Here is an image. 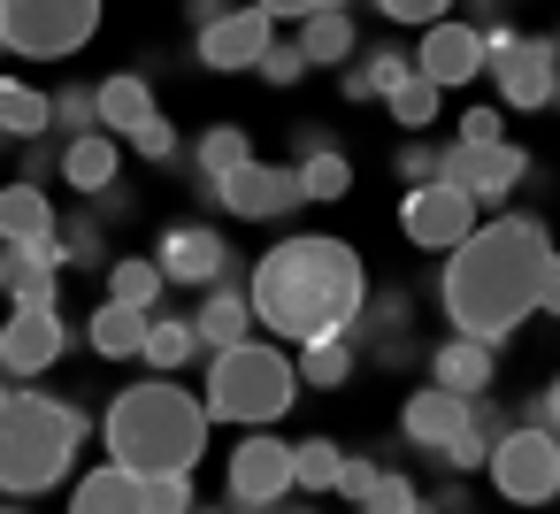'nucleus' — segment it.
<instances>
[{
	"mask_svg": "<svg viewBox=\"0 0 560 514\" xmlns=\"http://www.w3.org/2000/svg\"><path fill=\"white\" fill-rule=\"evenodd\" d=\"M552 238L537 215H499V223H476L453 254H445V277H438V300H445V323L460 338H514L529 315H537V269H545Z\"/></svg>",
	"mask_w": 560,
	"mask_h": 514,
	"instance_id": "1",
	"label": "nucleus"
},
{
	"mask_svg": "<svg viewBox=\"0 0 560 514\" xmlns=\"http://www.w3.org/2000/svg\"><path fill=\"white\" fill-rule=\"evenodd\" d=\"M369 300V269L346 238H284L254 261L246 307L277 338H338Z\"/></svg>",
	"mask_w": 560,
	"mask_h": 514,
	"instance_id": "2",
	"label": "nucleus"
},
{
	"mask_svg": "<svg viewBox=\"0 0 560 514\" xmlns=\"http://www.w3.org/2000/svg\"><path fill=\"white\" fill-rule=\"evenodd\" d=\"M101 437H108L116 468H131V476L200 468V453H208V407H200L185 384L154 376V384H131V392H116V399H108Z\"/></svg>",
	"mask_w": 560,
	"mask_h": 514,
	"instance_id": "3",
	"label": "nucleus"
},
{
	"mask_svg": "<svg viewBox=\"0 0 560 514\" xmlns=\"http://www.w3.org/2000/svg\"><path fill=\"white\" fill-rule=\"evenodd\" d=\"M85 430H93L85 407H70L55 392H9L0 399V491H16V499L55 491L70 476Z\"/></svg>",
	"mask_w": 560,
	"mask_h": 514,
	"instance_id": "4",
	"label": "nucleus"
},
{
	"mask_svg": "<svg viewBox=\"0 0 560 514\" xmlns=\"http://www.w3.org/2000/svg\"><path fill=\"white\" fill-rule=\"evenodd\" d=\"M300 399V376H292V353L261 346V338H238L223 353H208V422H246V430H269L284 422Z\"/></svg>",
	"mask_w": 560,
	"mask_h": 514,
	"instance_id": "5",
	"label": "nucleus"
},
{
	"mask_svg": "<svg viewBox=\"0 0 560 514\" xmlns=\"http://www.w3.org/2000/svg\"><path fill=\"white\" fill-rule=\"evenodd\" d=\"M101 32V0H0V47L32 55V62H62Z\"/></svg>",
	"mask_w": 560,
	"mask_h": 514,
	"instance_id": "6",
	"label": "nucleus"
},
{
	"mask_svg": "<svg viewBox=\"0 0 560 514\" xmlns=\"http://www.w3.org/2000/svg\"><path fill=\"white\" fill-rule=\"evenodd\" d=\"M483 468H491V491L514 499V506H545V499H560V445H552L545 422L499 430L491 453H483Z\"/></svg>",
	"mask_w": 560,
	"mask_h": 514,
	"instance_id": "7",
	"label": "nucleus"
},
{
	"mask_svg": "<svg viewBox=\"0 0 560 514\" xmlns=\"http://www.w3.org/2000/svg\"><path fill=\"white\" fill-rule=\"evenodd\" d=\"M292 499V445H277L269 430L238 437L231 445V468H223V506L231 514H269Z\"/></svg>",
	"mask_w": 560,
	"mask_h": 514,
	"instance_id": "8",
	"label": "nucleus"
},
{
	"mask_svg": "<svg viewBox=\"0 0 560 514\" xmlns=\"http://www.w3.org/2000/svg\"><path fill=\"white\" fill-rule=\"evenodd\" d=\"M529 177V154L514 139H491V147H445L438 154V185L468 192L476 208H506V192Z\"/></svg>",
	"mask_w": 560,
	"mask_h": 514,
	"instance_id": "9",
	"label": "nucleus"
},
{
	"mask_svg": "<svg viewBox=\"0 0 560 514\" xmlns=\"http://www.w3.org/2000/svg\"><path fill=\"white\" fill-rule=\"evenodd\" d=\"M208 192H215L231 215H246V223H277V215L307 208V200H300V177H292V162H261V154H246L238 170H223Z\"/></svg>",
	"mask_w": 560,
	"mask_h": 514,
	"instance_id": "10",
	"label": "nucleus"
},
{
	"mask_svg": "<svg viewBox=\"0 0 560 514\" xmlns=\"http://www.w3.org/2000/svg\"><path fill=\"white\" fill-rule=\"evenodd\" d=\"M399 231L422 246V254H453L468 231H476V200L453 192V185H407V208H399Z\"/></svg>",
	"mask_w": 560,
	"mask_h": 514,
	"instance_id": "11",
	"label": "nucleus"
},
{
	"mask_svg": "<svg viewBox=\"0 0 560 514\" xmlns=\"http://www.w3.org/2000/svg\"><path fill=\"white\" fill-rule=\"evenodd\" d=\"M154 269H162V284H192V292L200 284H223L231 277V238L208 231V223H170Z\"/></svg>",
	"mask_w": 560,
	"mask_h": 514,
	"instance_id": "12",
	"label": "nucleus"
},
{
	"mask_svg": "<svg viewBox=\"0 0 560 514\" xmlns=\"http://www.w3.org/2000/svg\"><path fill=\"white\" fill-rule=\"evenodd\" d=\"M476 70H483V32H476V24H453V16L422 24V47H415V78H430L438 93H453V85H468Z\"/></svg>",
	"mask_w": 560,
	"mask_h": 514,
	"instance_id": "13",
	"label": "nucleus"
},
{
	"mask_svg": "<svg viewBox=\"0 0 560 514\" xmlns=\"http://www.w3.org/2000/svg\"><path fill=\"white\" fill-rule=\"evenodd\" d=\"M70 346V323L55 307H16L9 323H0V369H16V376H47Z\"/></svg>",
	"mask_w": 560,
	"mask_h": 514,
	"instance_id": "14",
	"label": "nucleus"
},
{
	"mask_svg": "<svg viewBox=\"0 0 560 514\" xmlns=\"http://www.w3.org/2000/svg\"><path fill=\"white\" fill-rule=\"evenodd\" d=\"M269 24H277V16H261V9H223V16L200 32V62H208V70H254L261 47L277 39Z\"/></svg>",
	"mask_w": 560,
	"mask_h": 514,
	"instance_id": "15",
	"label": "nucleus"
},
{
	"mask_svg": "<svg viewBox=\"0 0 560 514\" xmlns=\"http://www.w3.org/2000/svg\"><path fill=\"white\" fill-rule=\"evenodd\" d=\"M399 430H407V445H422V453H445V445L468 430V399H460V392H438V384H422V392L399 407Z\"/></svg>",
	"mask_w": 560,
	"mask_h": 514,
	"instance_id": "16",
	"label": "nucleus"
},
{
	"mask_svg": "<svg viewBox=\"0 0 560 514\" xmlns=\"http://www.w3.org/2000/svg\"><path fill=\"white\" fill-rule=\"evenodd\" d=\"M192 323V338H200V353H223V346H238V338H254V307H246V292L223 277V284H208V300L185 315Z\"/></svg>",
	"mask_w": 560,
	"mask_h": 514,
	"instance_id": "17",
	"label": "nucleus"
},
{
	"mask_svg": "<svg viewBox=\"0 0 560 514\" xmlns=\"http://www.w3.org/2000/svg\"><path fill=\"white\" fill-rule=\"evenodd\" d=\"M430 384L438 392H460V399H476V392H491V346L483 338H438L430 346Z\"/></svg>",
	"mask_w": 560,
	"mask_h": 514,
	"instance_id": "18",
	"label": "nucleus"
},
{
	"mask_svg": "<svg viewBox=\"0 0 560 514\" xmlns=\"http://www.w3.org/2000/svg\"><path fill=\"white\" fill-rule=\"evenodd\" d=\"M147 116H154V85H147L139 70H116V78L93 85V124H101L108 139H124V131L147 124Z\"/></svg>",
	"mask_w": 560,
	"mask_h": 514,
	"instance_id": "19",
	"label": "nucleus"
},
{
	"mask_svg": "<svg viewBox=\"0 0 560 514\" xmlns=\"http://www.w3.org/2000/svg\"><path fill=\"white\" fill-rule=\"evenodd\" d=\"M55 170H62V185H78V192L93 200V192H108V185H116L124 154H116V139H108V131H78V139L55 154Z\"/></svg>",
	"mask_w": 560,
	"mask_h": 514,
	"instance_id": "20",
	"label": "nucleus"
},
{
	"mask_svg": "<svg viewBox=\"0 0 560 514\" xmlns=\"http://www.w3.org/2000/svg\"><path fill=\"white\" fill-rule=\"evenodd\" d=\"M55 238V200L39 185H0V254Z\"/></svg>",
	"mask_w": 560,
	"mask_h": 514,
	"instance_id": "21",
	"label": "nucleus"
},
{
	"mask_svg": "<svg viewBox=\"0 0 560 514\" xmlns=\"http://www.w3.org/2000/svg\"><path fill=\"white\" fill-rule=\"evenodd\" d=\"M292 47L307 55V70H338V62H353L361 32H353V16H346V9H307V16H300V39H292Z\"/></svg>",
	"mask_w": 560,
	"mask_h": 514,
	"instance_id": "22",
	"label": "nucleus"
},
{
	"mask_svg": "<svg viewBox=\"0 0 560 514\" xmlns=\"http://www.w3.org/2000/svg\"><path fill=\"white\" fill-rule=\"evenodd\" d=\"M292 177H300V200H346L353 192V162L330 139H307L300 162H292Z\"/></svg>",
	"mask_w": 560,
	"mask_h": 514,
	"instance_id": "23",
	"label": "nucleus"
},
{
	"mask_svg": "<svg viewBox=\"0 0 560 514\" xmlns=\"http://www.w3.org/2000/svg\"><path fill=\"white\" fill-rule=\"evenodd\" d=\"M292 376L315 384V392H346V384H353V330H338V338H300Z\"/></svg>",
	"mask_w": 560,
	"mask_h": 514,
	"instance_id": "24",
	"label": "nucleus"
},
{
	"mask_svg": "<svg viewBox=\"0 0 560 514\" xmlns=\"http://www.w3.org/2000/svg\"><path fill=\"white\" fill-rule=\"evenodd\" d=\"M70 514H147L139 506V476L131 468H93V476H78V491H70Z\"/></svg>",
	"mask_w": 560,
	"mask_h": 514,
	"instance_id": "25",
	"label": "nucleus"
},
{
	"mask_svg": "<svg viewBox=\"0 0 560 514\" xmlns=\"http://www.w3.org/2000/svg\"><path fill=\"white\" fill-rule=\"evenodd\" d=\"M139 330H147V307H124V300H108V307H93V323H85V346H93L101 361H139Z\"/></svg>",
	"mask_w": 560,
	"mask_h": 514,
	"instance_id": "26",
	"label": "nucleus"
},
{
	"mask_svg": "<svg viewBox=\"0 0 560 514\" xmlns=\"http://www.w3.org/2000/svg\"><path fill=\"white\" fill-rule=\"evenodd\" d=\"M415 78V55H399V47H376V55H361V62H346V101H384L392 85H407Z\"/></svg>",
	"mask_w": 560,
	"mask_h": 514,
	"instance_id": "27",
	"label": "nucleus"
},
{
	"mask_svg": "<svg viewBox=\"0 0 560 514\" xmlns=\"http://www.w3.org/2000/svg\"><path fill=\"white\" fill-rule=\"evenodd\" d=\"M192 353H200V338H192V323L185 315H147V330H139V361L147 369H192Z\"/></svg>",
	"mask_w": 560,
	"mask_h": 514,
	"instance_id": "28",
	"label": "nucleus"
},
{
	"mask_svg": "<svg viewBox=\"0 0 560 514\" xmlns=\"http://www.w3.org/2000/svg\"><path fill=\"white\" fill-rule=\"evenodd\" d=\"M55 116H47V93L39 85H16V78H0V139H47Z\"/></svg>",
	"mask_w": 560,
	"mask_h": 514,
	"instance_id": "29",
	"label": "nucleus"
},
{
	"mask_svg": "<svg viewBox=\"0 0 560 514\" xmlns=\"http://www.w3.org/2000/svg\"><path fill=\"white\" fill-rule=\"evenodd\" d=\"M246 154H254V139H246L238 124H215V131H200V147H192V177H200V185H215V177H223V170H238Z\"/></svg>",
	"mask_w": 560,
	"mask_h": 514,
	"instance_id": "30",
	"label": "nucleus"
},
{
	"mask_svg": "<svg viewBox=\"0 0 560 514\" xmlns=\"http://www.w3.org/2000/svg\"><path fill=\"white\" fill-rule=\"evenodd\" d=\"M55 246H62V269H101V261H108V231H101V215H70V223H55Z\"/></svg>",
	"mask_w": 560,
	"mask_h": 514,
	"instance_id": "31",
	"label": "nucleus"
},
{
	"mask_svg": "<svg viewBox=\"0 0 560 514\" xmlns=\"http://www.w3.org/2000/svg\"><path fill=\"white\" fill-rule=\"evenodd\" d=\"M108 300H124V307H147V315H154V300H162V269H154V261H139V254L108 261Z\"/></svg>",
	"mask_w": 560,
	"mask_h": 514,
	"instance_id": "32",
	"label": "nucleus"
},
{
	"mask_svg": "<svg viewBox=\"0 0 560 514\" xmlns=\"http://www.w3.org/2000/svg\"><path fill=\"white\" fill-rule=\"evenodd\" d=\"M338 460H346V453H338L330 437H300V445H292V491H330V483H338Z\"/></svg>",
	"mask_w": 560,
	"mask_h": 514,
	"instance_id": "33",
	"label": "nucleus"
},
{
	"mask_svg": "<svg viewBox=\"0 0 560 514\" xmlns=\"http://www.w3.org/2000/svg\"><path fill=\"white\" fill-rule=\"evenodd\" d=\"M139 506H147V514H185V506H192V468L139 476Z\"/></svg>",
	"mask_w": 560,
	"mask_h": 514,
	"instance_id": "34",
	"label": "nucleus"
},
{
	"mask_svg": "<svg viewBox=\"0 0 560 514\" xmlns=\"http://www.w3.org/2000/svg\"><path fill=\"white\" fill-rule=\"evenodd\" d=\"M384 101H392V116H399L407 131H422V124H438V101H445V93H438L430 78H407V85H392Z\"/></svg>",
	"mask_w": 560,
	"mask_h": 514,
	"instance_id": "35",
	"label": "nucleus"
},
{
	"mask_svg": "<svg viewBox=\"0 0 560 514\" xmlns=\"http://www.w3.org/2000/svg\"><path fill=\"white\" fill-rule=\"evenodd\" d=\"M415 499H422V491H415L399 468H376V483H369L353 506H361V514H415Z\"/></svg>",
	"mask_w": 560,
	"mask_h": 514,
	"instance_id": "36",
	"label": "nucleus"
},
{
	"mask_svg": "<svg viewBox=\"0 0 560 514\" xmlns=\"http://www.w3.org/2000/svg\"><path fill=\"white\" fill-rule=\"evenodd\" d=\"M47 116H55V131H70V139H78V131H101V124H93V85H55V93H47Z\"/></svg>",
	"mask_w": 560,
	"mask_h": 514,
	"instance_id": "37",
	"label": "nucleus"
},
{
	"mask_svg": "<svg viewBox=\"0 0 560 514\" xmlns=\"http://www.w3.org/2000/svg\"><path fill=\"white\" fill-rule=\"evenodd\" d=\"M124 139H131V147H139V162H177V154H185V139H177V124H170V116H162V108H154V116H147V124H131V131H124Z\"/></svg>",
	"mask_w": 560,
	"mask_h": 514,
	"instance_id": "38",
	"label": "nucleus"
},
{
	"mask_svg": "<svg viewBox=\"0 0 560 514\" xmlns=\"http://www.w3.org/2000/svg\"><path fill=\"white\" fill-rule=\"evenodd\" d=\"M254 70H261L269 85H300V78H307V55H300V47H284V39H269Z\"/></svg>",
	"mask_w": 560,
	"mask_h": 514,
	"instance_id": "39",
	"label": "nucleus"
},
{
	"mask_svg": "<svg viewBox=\"0 0 560 514\" xmlns=\"http://www.w3.org/2000/svg\"><path fill=\"white\" fill-rule=\"evenodd\" d=\"M491 139H506V116H499V108H468L453 147H491Z\"/></svg>",
	"mask_w": 560,
	"mask_h": 514,
	"instance_id": "40",
	"label": "nucleus"
},
{
	"mask_svg": "<svg viewBox=\"0 0 560 514\" xmlns=\"http://www.w3.org/2000/svg\"><path fill=\"white\" fill-rule=\"evenodd\" d=\"M376 9H384L392 24H438V16L453 9V0H376Z\"/></svg>",
	"mask_w": 560,
	"mask_h": 514,
	"instance_id": "41",
	"label": "nucleus"
},
{
	"mask_svg": "<svg viewBox=\"0 0 560 514\" xmlns=\"http://www.w3.org/2000/svg\"><path fill=\"white\" fill-rule=\"evenodd\" d=\"M392 170H399L407 185H430V177H438V147H422V139H415V147H399V162H392Z\"/></svg>",
	"mask_w": 560,
	"mask_h": 514,
	"instance_id": "42",
	"label": "nucleus"
},
{
	"mask_svg": "<svg viewBox=\"0 0 560 514\" xmlns=\"http://www.w3.org/2000/svg\"><path fill=\"white\" fill-rule=\"evenodd\" d=\"M376 468H384V460H338V483H330V491H346V499H361V491L376 483Z\"/></svg>",
	"mask_w": 560,
	"mask_h": 514,
	"instance_id": "43",
	"label": "nucleus"
},
{
	"mask_svg": "<svg viewBox=\"0 0 560 514\" xmlns=\"http://www.w3.org/2000/svg\"><path fill=\"white\" fill-rule=\"evenodd\" d=\"M537 315H560V254H545L537 269Z\"/></svg>",
	"mask_w": 560,
	"mask_h": 514,
	"instance_id": "44",
	"label": "nucleus"
},
{
	"mask_svg": "<svg viewBox=\"0 0 560 514\" xmlns=\"http://www.w3.org/2000/svg\"><path fill=\"white\" fill-rule=\"evenodd\" d=\"M529 422H545V430H560V376H552V384H545V399H537V407H529Z\"/></svg>",
	"mask_w": 560,
	"mask_h": 514,
	"instance_id": "45",
	"label": "nucleus"
},
{
	"mask_svg": "<svg viewBox=\"0 0 560 514\" xmlns=\"http://www.w3.org/2000/svg\"><path fill=\"white\" fill-rule=\"evenodd\" d=\"M223 9H231V0H185V24H192V32H208Z\"/></svg>",
	"mask_w": 560,
	"mask_h": 514,
	"instance_id": "46",
	"label": "nucleus"
},
{
	"mask_svg": "<svg viewBox=\"0 0 560 514\" xmlns=\"http://www.w3.org/2000/svg\"><path fill=\"white\" fill-rule=\"evenodd\" d=\"M468 24H476V32H491V24H499V0H468Z\"/></svg>",
	"mask_w": 560,
	"mask_h": 514,
	"instance_id": "47",
	"label": "nucleus"
},
{
	"mask_svg": "<svg viewBox=\"0 0 560 514\" xmlns=\"http://www.w3.org/2000/svg\"><path fill=\"white\" fill-rule=\"evenodd\" d=\"M261 16H307V0H254Z\"/></svg>",
	"mask_w": 560,
	"mask_h": 514,
	"instance_id": "48",
	"label": "nucleus"
},
{
	"mask_svg": "<svg viewBox=\"0 0 560 514\" xmlns=\"http://www.w3.org/2000/svg\"><path fill=\"white\" fill-rule=\"evenodd\" d=\"M269 514H315V506H292V499H284V506H269Z\"/></svg>",
	"mask_w": 560,
	"mask_h": 514,
	"instance_id": "49",
	"label": "nucleus"
},
{
	"mask_svg": "<svg viewBox=\"0 0 560 514\" xmlns=\"http://www.w3.org/2000/svg\"><path fill=\"white\" fill-rule=\"evenodd\" d=\"M185 514H231V506H185Z\"/></svg>",
	"mask_w": 560,
	"mask_h": 514,
	"instance_id": "50",
	"label": "nucleus"
},
{
	"mask_svg": "<svg viewBox=\"0 0 560 514\" xmlns=\"http://www.w3.org/2000/svg\"><path fill=\"white\" fill-rule=\"evenodd\" d=\"M307 9H346V0H307Z\"/></svg>",
	"mask_w": 560,
	"mask_h": 514,
	"instance_id": "51",
	"label": "nucleus"
},
{
	"mask_svg": "<svg viewBox=\"0 0 560 514\" xmlns=\"http://www.w3.org/2000/svg\"><path fill=\"white\" fill-rule=\"evenodd\" d=\"M0 399H9V369H0Z\"/></svg>",
	"mask_w": 560,
	"mask_h": 514,
	"instance_id": "52",
	"label": "nucleus"
},
{
	"mask_svg": "<svg viewBox=\"0 0 560 514\" xmlns=\"http://www.w3.org/2000/svg\"><path fill=\"white\" fill-rule=\"evenodd\" d=\"M0 514H32V506H0Z\"/></svg>",
	"mask_w": 560,
	"mask_h": 514,
	"instance_id": "53",
	"label": "nucleus"
},
{
	"mask_svg": "<svg viewBox=\"0 0 560 514\" xmlns=\"http://www.w3.org/2000/svg\"><path fill=\"white\" fill-rule=\"evenodd\" d=\"M552 108H560V78H552Z\"/></svg>",
	"mask_w": 560,
	"mask_h": 514,
	"instance_id": "54",
	"label": "nucleus"
},
{
	"mask_svg": "<svg viewBox=\"0 0 560 514\" xmlns=\"http://www.w3.org/2000/svg\"><path fill=\"white\" fill-rule=\"evenodd\" d=\"M552 62H560V39H552Z\"/></svg>",
	"mask_w": 560,
	"mask_h": 514,
	"instance_id": "55",
	"label": "nucleus"
},
{
	"mask_svg": "<svg viewBox=\"0 0 560 514\" xmlns=\"http://www.w3.org/2000/svg\"><path fill=\"white\" fill-rule=\"evenodd\" d=\"M0 269H9V254H0Z\"/></svg>",
	"mask_w": 560,
	"mask_h": 514,
	"instance_id": "56",
	"label": "nucleus"
},
{
	"mask_svg": "<svg viewBox=\"0 0 560 514\" xmlns=\"http://www.w3.org/2000/svg\"><path fill=\"white\" fill-rule=\"evenodd\" d=\"M552 445H560V430H552Z\"/></svg>",
	"mask_w": 560,
	"mask_h": 514,
	"instance_id": "57",
	"label": "nucleus"
}]
</instances>
